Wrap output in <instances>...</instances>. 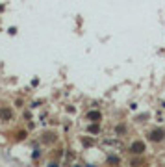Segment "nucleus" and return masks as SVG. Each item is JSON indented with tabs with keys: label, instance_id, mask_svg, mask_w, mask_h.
<instances>
[{
	"label": "nucleus",
	"instance_id": "obj_4",
	"mask_svg": "<svg viewBox=\"0 0 165 167\" xmlns=\"http://www.w3.org/2000/svg\"><path fill=\"white\" fill-rule=\"evenodd\" d=\"M87 119H91V121H98V119H100V113H98V112H89V113H87Z\"/></svg>",
	"mask_w": 165,
	"mask_h": 167
},
{
	"label": "nucleus",
	"instance_id": "obj_6",
	"mask_svg": "<svg viewBox=\"0 0 165 167\" xmlns=\"http://www.w3.org/2000/svg\"><path fill=\"white\" fill-rule=\"evenodd\" d=\"M108 162H110V163H119V158H117V156H110Z\"/></svg>",
	"mask_w": 165,
	"mask_h": 167
},
{
	"label": "nucleus",
	"instance_id": "obj_5",
	"mask_svg": "<svg viewBox=\"0 0 165 167\" xmlns=\"http://www.w3.org/2000/svg\"><path fill=\"white\" fill-rule=\"evenodd\" d=\"M87 130H89L91 134H96V132H98V124H91V126H89Z\"/></svg>",
	"mask_w": 165,
	"mask_h": 167
},
{
	"label": "nucleus",
	"instance_id": "obj_1",
	"mask_svg": "<svg viewBox=\"0 0 165 167\" xmlns=\"http://www.w3.org/2000/svg\"><path fill=\"white\" fill-rule=\"evenodd\" d=\"M130 151H132L134 154H141L143 151H145V143H143V141H135V143H132Z\"/></svg>",
	"mask_w": 165,
	"mask_h": 167
},
{
	"label": "nucleus",
	"instance_id": "obj_3",
	"mask_svg": "<svg viewBox=\"0 0 165 167\" xmlns=\"http://www.w3.org/2000/svg\"><path fill=\"white\" fill-rule=\"evenodd\" d=\"M0 117H2V119H11V112L8 110V108H2V110H0Z\"/></svg>",
	"mask_w": 165,
	"mask_h": 167
},
{
	"label": "nucleus",
	"instance_id": "obj_2",
	"mask_svg": "<svg viewBox=\"0 0 165 167\" xmlns=\"http://www.w3.org/2000/svg\"><path fill=\"white\" fill-rule=\"evenodd\" d=\"M150 139H152V141H161V139H163V130H154V132L150 134Z\"/></svg>",
	"mask_w": 165,
	"mask_h": 167
}]
</instances>
